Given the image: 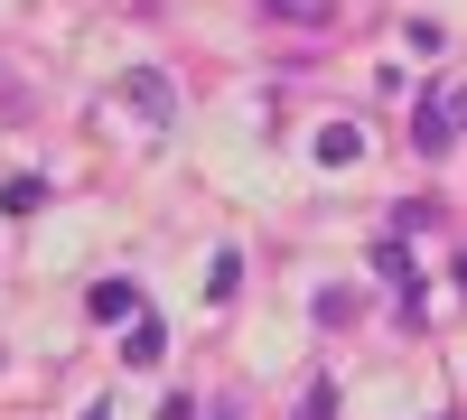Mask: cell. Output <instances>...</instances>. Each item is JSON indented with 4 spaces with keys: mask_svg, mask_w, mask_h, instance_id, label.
I'll use <instances>...</instances> for the list:
<instances>
[{
    "mask_svg": "<svg viewBox=\"0 0 467 420\" xmlns=\"http://www.w3.org/2000/svg\"><path fill=\"white\" fill-rule=\"evenodd\" d=\"M85 309H94L103 327H131V318H140V281H122V271L94 281V290H85Z\"/></svg>",
    "mask_w": 467,
    "mask_h": 420,
    "instance_id": "2",
    "label": "cell"
},
{
    "mask_svg": "<svg viewBox=\"0 0 467 420\" xmlns=\"http://www.w3.org/2000/svg\"><path fill=\"white\" fill-rule=\"evenodd\" d=\"M299 420H337V384H308V402H299Z\"/></svg>",
    "mask_w": 467,
    "mask_h": 420,
    "instance_id": "11",
    "label": "cell"
},
{
    "mask_svg": "<svg viewBox=\"0 0 467 420\" xmlns=\"http://www.w3.org/2000/svg\"><path fill=\"white\" fill-rule=\"evenodd\" d=\"M431 224H440V197H402L393 206V234H431Z\"/></svg>",
    "mask_w": 467,
    "mask_h": 420,
    "instance_id": "8",
    "label": "cell"
},
{
    "mask_svg": "<svg viewBox=\"0 0 467 420\" xmlns=\"http://www.w3.org/2000/svg\"><path fill=\"white\" fill-rule=\"evenodd\" d=\"M271 19H290V28H327L337 19V0H262Z\"/></svg>",
    "mask_w": 467,
    "mask_h": 420,
    "instance_id": "5",
    "label": "cell"
},
{
    "mask_svg": "<svg viewBox=\"0 0 467 420\" xmlns=\"http://www.w3.org/2000/svg\"><path fill=\"white\" fill-rule=\"evenodd\" d=\"M308 318H318V327H346V318H356V290H318V299H308Z\"/></svg>",
    "mask_w": 467,
    "mask_h": 420,
    "instance_id": "10",
    "label": "cell"
},
{
    "mask_svg": "<svg viewBox=\"0 0 467 420\" xmlns=\"http://www.w3.org/2000/svg\"><path fill=\"white\" fill-rule=\"evenodd\" d=\"M160 355H169V327H160V318L140 309V318L122 327V364H160Z\"/></svg>",
    "mask_w": 467,
    "mask_h": 420,
    "instance_id": "3",
    "label": "cell"
},
{
    "mask_svg": "<svg viewBox=\"0 0 467 420\" xmlns=\"http://www.w3.org/2000/svg\"><path fill=\"white\" fill-rule=\"evenodd\" d=\"M234 290H244V252H215V261H206V299H215V309H224Z\"/></svg>",
    "mask_w": 467,
    "mask_h": 420,
    "instance_id": "7",
    "label": "cell"
},
{
    "mask_svg": "<svg viewBox=\"0 0 467 420\" xmlns=\"http://www.w3.org/2000/svg\"><path fill=\"white\" fill-rule=\"evenodd\" d=\"M85 420H112V402H94V411H85Z\"/></svg>",
    "mask_w": 467,
    "mask_h": 420,
    "instance_id": "13",
    "label": "cell"
},
{
    "mask_svg": "<svg viewBox=\"0 0 467 420\" xmlns=\"http://www.w3.org/2000/svg\"><path fill=\"white\" fill-rule=\"evenodd\" d=\"M458 140H467V85H431L411 103V149L440 159V149H458Z\"/></svg>",
    "mask_w": 467,
    "mask_h": 420,
    "instance_id": "1",
    "label": "cell"
},
{
    "mask_svg": "<svg viewBox=\"0 0 467 420\" xmlns=\"http://www.w3.org/2000/svg\"><path fill=\"white\" fill-rule=\"evenodd\" d=\"M160 420H197V402H187V393H169V402H160Z\"/></svg>",
    "mask_w": 467,
    "mask_h": 420,
    "instance_id": "12",
    "label": "cell"
},
{
    "mask_svg": "<svg viewBox=\"0 0 467 420\" xmlns=\"http://www.w3.org/2000/svg\"><path fill=\"white\" fill-rule=\"evenodd\" d=\"M308 149H318L327 169H356V159H365V131H356V122H327V131L308 140Z\"/></svg>",
    "mask_w": 467,
    "mask_h": 420,
    "instance_id": "4",
    "label": "cell"
},
{
    "mask_svg": "<svg viewBox=\"0 0 467 420\" xmlns=\"http://www.w3.org/2000/svg\"><path fill=\"white\" fill-rule=\"evenodd\" d=\"M122 94H131V103L150 112V122H169V75H150V66H140V75H131V85H122Z\"/></svg>",
    "mask_w": 467,
    "mask_h": 420,
    "instance_id": "6",
    "label": "cell"
},
{
    "mask_svg": "<svg viewBox=\"0 0 467 420\" xmlns=\"http://www.w3.org/2000/svg\"><path fill=\"white\" fill-rule=\"evenodd\" d=\"M0 206H10V215H37V206H47V178H10V187H0Z\"/></svg>",
    "mask_w": 467,
    "mask_h": 420,
    "instance_id": "9",
    "label": "cell"
}]
</instances>
